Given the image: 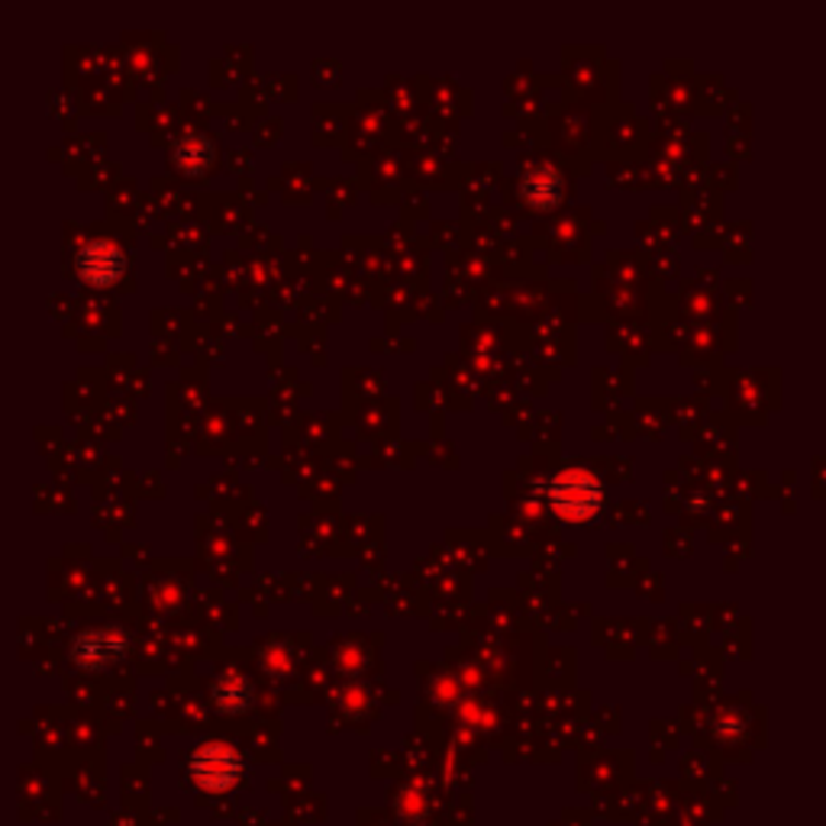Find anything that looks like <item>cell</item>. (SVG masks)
Listing matches in <instances>:
<instances>
[{"label":"cell","mask_w":826,"mask_h":826,"mask_svg":"<svg viewBox=\"0 0 826 826\" xmlns=\"http://www.w3.org/2000/svg\"><path fill=\"white\" fill-rule=\"evenodd\" d=\"M549 504L568 523H584V520L598 516L601 504H604L601 481L591 471H584V468H568V471L552 478V484H549Z\"/></svg>","instance_id":"obj_1"},{"label":"cell","mask_w":826,"mask_h":826,"mask_svg":"<svg viewBox=\"0 0 826 826\" xmlns=\"http://www.w3.org/2000/svg\"><path fill=\"white\" fill-rule=\"evenodd\" d=\"M526 204H533L536 210H549L562 198V178L549 168V165H539V168H529L523 175V185H520Z\"/></svg>","instance_id":"obj_2"},{"label":"cell","mask_w":826,"mask_h":826,"mask_svg":"<svg viewBox=\"0 0 826 826\" xmlns=\"http://www.w3.org/2000/svg\"><path fill=\"white\" fill-rule=\"evenodd\" d=\"M81 268H85V275L91 278V281H98V284H107V281H113L116 275H120V268H123V258L116 249H110V246H91L85 258H81Z\"/></svg>","instance_id":"obj_3"}]
</instances>
